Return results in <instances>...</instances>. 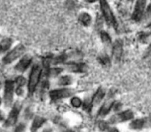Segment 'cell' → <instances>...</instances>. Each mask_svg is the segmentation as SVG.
Wrapping results in <instances>:
<instances>
[{"label":"cell","instance_id":"cell-1","mask_svg":"<svg viewBox=\"0 0 151 132\" xmlns=\"http://www.w3.org/2000/svg\"><path fill=\"white\" fill-rule=\"evenodd\" d=\"M40 75H41V68L39 65H35L32 69L30 80H29L28 90L30 93H33L34 92L36 85H37L39 80H40Z\"/></svg>","mask_w":151,"mask_h":132},{"label":"cell","instance_id":"cell-2","mask_svg":"<svg viewBox=\"0 0 151 132\" xmlns=\"http://www.w3.org/2000/svg\"><path fill=\"white\" fill-rule=\"evenodd\" d=\"M100 2H101V11H102L103 15H104L107 23L110 25L115 27L116 25V21L115 17L113 16V12H112L108 3L106 0H100Z\"/></svg>","mask_w":151,"mask_h":132},{"label":"cell","instance_id":"cell-3","mask_svg":"<svg viewBox=\"0 0 151 132\" xmlns=\"http://www.w3.org/2000/svg\"><path fill=\"white\" fill-rule=\"evenodd\" d=\"M147 5V0H137L135 5L134 11H133L132 18L133 20L138 21L141 20L143 16L145 8Z\"/></svg>","mask_w":151,"mask_h":132},{"label":"cell","instance_id":"cell-4","mask_svg":"<svg viewBox=\"0 0 151 132\" xmlns=\"http://www.w3.org/2000/svg\"><path fill=\"white\" fill-rule=\"evenodd\" d=\"M24 52V47L23 45H19L17 47H16L11 53H8L3 59V62L5 64H10L12 63L14 61H15L16 59H18L19 57L22 56L23 54V53Z\"/></svg>","mask_w":151,"mask_h":132},{"label":"cell","instance_id":"cell-5","mask_svg":"<svg viewBox=\"0 0 151 132\" xmlns=\"http://www.w3.org/2000/svg\"><path fill=\"white\" fill-rule=\"evenodd\" d=\"M14 84L13 81H7L5 82L4 100H5V103L7 106H9L12 103L13 96H14Z\"/></svg>","mask_w":151,"mask_h":132},{"label":"cell","instance_id":"cell-6","mask_svg":"<svg viewBox=\"0 0 151 132\" xmlns=\"http://www.w3.org/2000/svg\"><path fill=\"white\" fill-rule=\"evenodd\" d=\"M20 109H21V104L19 102L16 103L14 106L13 107L12 111L10 113L9 117H8L6 123H5V126L9 127V126H11L15 124L16 122H17V117H18Z\"/></svg>","mask_w":151,"mask_h":132},{"label":"cell","instance_id":"cell-7","mask_svg":"<svg viewBox=\"0 0 151 132\" xmlns=\"http://www.w3.org/2000/svg\"><path fill=\"white\" fill-rule=\"evenodd\" d=\"M133 114L131 111H125L124 112L119 113V114L114 115L110 118V123L114 124V123H121V122L126 121V120H130L133 118Z\"/></svg>","mask_w":151,"mask_h":132},{"label":"cell","instance_id":"cell-8","mask_svg":"<svg viewBox=\"0 0 151 132\" xmlns=\"http://www.w3.org/2000/svg\"><path fill=\"white\" fill-rule=\"evenodd\" d=\"M73 94V91L71 89H58V90H53L50 92V96L52 100L56 101V100H59L61 98H68L70 96Z\"/></svg>","mask_w":151,"mask_h":132},{"label":"cell","instance_id":"cell-9","mask_svg":"<svg viewBox=\"0 0 151 132\" xmlns=\"http://www.w3.org/2000/svg\"><path fill=\"white\" fill-rule=\"evenodd\" d=\"M123 53V43L121 40H116L113 44V55L116 61H119L121 59Z\"/></svg>","mask_w":151,"mask_h":132},{"label":"cell","instance_id":"cell-10","mask_svg":"<svg viewBox=\"0 0 151 132\" xmlns=\"http://www.w3.org/2000/svg\"><path fill=\"white\" fill-rule=\"evenodd\" d=\"M31 62V58L29 56H25L23 57V59L18 63V64L16 66V69L19 72H24L27 69Z\"/></svg>","mask_w":151,"mask_h":132},{"label":"cell","instance_id":"cell-11","mask_svg":"<svg viewBox=\"0 0 151 132\" xmlns=\"http://www.w3.org/2000/svg\"><path fill=\"white\" fill-rule=\"evenodd\" d=\"M67 69L72 72H85L87 69L86 65L84 64H73L67 65Z\"/></svg>","mask_w":151,"mask_h":132},{"label":"cell","instance_id":"cell-12","mask_svg":"<svg viewBox=\"0 0 151 132\" xmlns=\"http://www.w3.org/2000/svg\"><path fill=\"white\" fill-rule=\"evenodd\" d=\"M113 106V101L111 100H108L106 101L102 106L99 111V115L100 116H104L109 113V111L111 109L112 106Z\"/></svg>","mask_w":151,"mask_h":132},{"label":"cell","instance_id":"cell-13","mask_svg":"<svg viewBox=\"0 0 151 132\" xmlns=\"http://www.w3.org/2000/svg\"><path fill=\"white\" fill-rule=\"evenodd\" d=\"M105 95V91L102 89V88H100L98 89L96 92L95 95L93 97V104L95 106H97L100 102L101 101V100L103 99V98Z\"/></svg>","mask_w":151,"mask_h":132},{"label":"cell","instance_id":"cell-14","mask_svg":"<svg viewBox=\"0 0 151 132\" xmlns=\"http://www.w3.org/2000/svg\"><path fill=\"white\" fill-rule=\"evenodd\" d=\"M45 119H44L43 117H36L33 122V125H32L31 128L32 131H36V129L39 128L45 123Z\"/></svg>","mask_w":151,"mask_h":132},{"label":"cell","instance_id":"cell-15","mask_svg":"<svg viewBox=\"0 0 151 132\" xmlns=\"http://www.w3.org/2000/svg\"><path fill=\"white\" fill-rule=\"evenodd\" d=\"M11 45V41L10 39H5L0 43V52L5 51Z\"/></svg>","mask_w":151,"mask_h":132},{"label":"cell","instance_id":"cell-16","mask_svg":"<svg viewBox=\"0 0 151 132\" xmlns=\"http://www.w3.org/2000/svg\"><path fill=\"white\" fill-rule=\"evenodd\" d=\"M80 20L84 24L88 25V24H89L90 22H91V16L88 14H87V13H83V14H82L80 15Z\"/></svg>","mask_w":151,"mask_h":132},{"label":"cell","instance_id":"cell-17","mask_svg":"<svg viewBox=\"0 0 151 132\" xmlns=\"http://www.w3.org/2000/svg\"><path fill=\"white\" fill-rule=\"evenodd\" d=\"M144 125V120L139 119V120H136L131 123L130 126L133 129H140L142 128V126Z\"/></svg>","mask_w":151,"mask_h":132},{"label":"cell","instance_id":"cell-18","mask_svg":"<svg viewBox=\"0 0 151 132\" xmlns=\"http://www.w3.org/2000/svg\"><path fill=\"white\" fill-rule=\"evenodd\" d=\"M72 82V78L69 76H63L59 79V84L62 86H66L69 85Z\"/></svg>","mask_w":151,"mask_h":132},{"label":"cell","instance_id":"cell-19","mask_svg":"<svg viewBox=\"0 0 151 132\" xmlns=\"http://www.w3.org/2000/svg\"><path fill=\"white\" fill-rule=\"evenodd\" d=\"M101 40H102V41L105 44H110V41H111L110 37L109 36V35L107 34V33H105V32H101Z\"/></svg>","mask_w":151,"mask_h":132},{"label":"cell","instance_id":"cell-20","mask_svg":"<svg viewBox=\"0 0 151 132\" xmlns=\"http://www.w3.org/2000/svg\"><path fill=\"white\" fill-rule=\"evenodd\" d=\"M71 104L75 107H79L82 105V101L79 98H73L71 100Z\"/></svg>","mask_w":151,"mask_h":132},{"label":"cell","instance_id":"cell-21","mask_svg":"<svg viewBox=\"0 0 151 132\" xmlns=\"http://www.w3.org/2000/svg\"><path fill=\"white\" fill-rule=\"evenodd\" d=\"M62 71V69L61 68H55V69H52L49 71V75L50 76H56L58 75L59 73H61Z\"/></svg>","mask_w":151,"mask_h":132},{"label":"cell","instance_id":"cell-22","mask_svg":"<svg viewBox=\"0 0 151 132\" xmlns=\"http://www.w3.org/2000/svg\"><path fill=\"white\" fill-rule=\"evenodd\" d=\"M99 60L100 63L103 65H107L110 64V59H109V58L106 56H101V57H99Z\"/></svg>","mask_w":151,"mask_h":132},{"label":"cell","instance_id":"cell-23","mask_svg":"<svg viewBox=\"0 0 151 132\" xmlns=\"http://www.w3.org/2000/svg\"><path fill=\"white\" fill-rule=\"evenodd\" d=\"M17 81V83L18 84L19 86L20 87V86H24V84H25L26 80L24 77L19 76L17 78V81Z\"/></svg>","mask_w":151,"mask_h":132},{"label":"cell","instance_id":"cell-24","mask_svg":"<svg viewBox=\"0 0 151 132\" xmlns=\"http://www.w3.org/2000/svg\"><path fill=\"white\" fill-rule=\"evenodd\" d=\"M63 61H65V56H59V57L56 58V59H54V61H53V64L62 63Z\"/></svg>","mask_w":151,"mask_h":132},{"label":"cell","instance_id":"cell-25","mask_svg":"<svg viewBox=\"0 0 151 132\" xmlns=\"http://www.w3.org/2000/svg\"><path fill=\"white\" fill-rule=\"evenodd\" d=\"M91 102H90L89 101H86L85 102V103H84V108H85V109H89V108L90 107H91Z\"/></svg>","mask_w":151,"mask_h":132},{"label":"cell","instance_id":"cell-26","mask_svg":"<svg viewBox=\"0 0 151 132\" xmlns=\"http://www.w3.org/2000/svg\"><path fill=\"white\" fill-rule=\"evenodd\" d=\"M99 127H100V128L101 129V130H105V129L107 128V125L106 124V123H100Z\"/></svg>","mask_w":151,"mask_h":132},{"label":"cell","instance_id":"cell-27","mask_svg":"<svg viewBox=\"0 0 151 132\" xmlns=\"http://www.w3.org/2000/svg\"><path fill=\"white\" fill-rule=\"evenodd\" d=\"M85 1L89 2V3H93V2H96V1H98V0H85Z\"/></svg>","mask_w":151,"mask_h":132},{"label":"cell","instance_id":"cell-28","mask_svg":"<svg viewBox=\"0 0 151 132\" xmlns=\"http://www.w3.org/2000/svg\"><path fill=\"white\" fill-rule=\"evenodd\" d=\"M120 108H121V106H120V104L118 103V105L115 106V110H116V109L119 110Z\"/></svg>","mask_w":151,"mask_h":132},{"label":"cell","instance_id":"cell-29","mask_svg":"<svg viewBox=\"0 0 151 132\" xmlns=\"http://www.w3.org/2000/svg\"><path fill=\"white\" fill-rule=\"evenodd\" d=\"M2 119H3V115H2V112H1V111H0V120H2Z\"/></svg>","mask_w":151,"mask_h":132},{"label":"cell","instance_id":"cell-30","mask_svg":"<svg viewBox=\"0 0 151 132\" xmlns=\"http://www.w3.org/2000/svg\"><path fill=\"white\" fill-rule=\"evenodd\" d=\"M148 53L151 55V46H150V47L149 48V51H148Z\"/></svg>","mask_w":151,"mask_h":132},{"label":"cell","instance_id":"cell-31","mask_svg":"<svg viewBox=\"0 0 151 132\" xmlns=\"http://www.w3.org/2000/svg\"><path fill=\"white\" fill-rule=\"evenodd\" d=\"M0 103H1V100H0Z\"/></svg>","mask_w":151,"mask_h":132}]
</instances>
